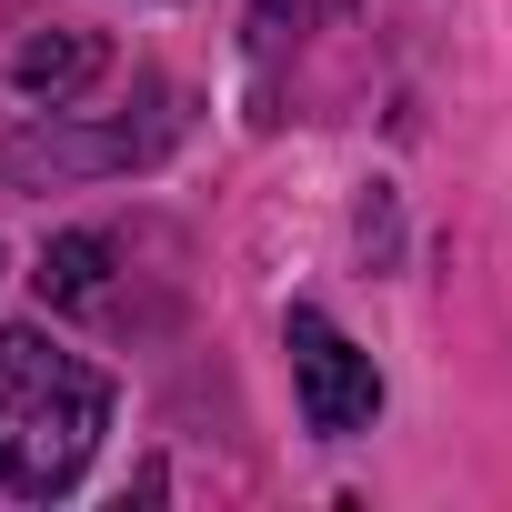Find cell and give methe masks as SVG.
Wrapping results in <instances>:
<instances>
[{"mask_svg":"<svg viewBox=\"0 0 512 512\" xmlns=\"http://www.w3.org/2000/svg\"><path fill=\"white\" fill-rule=\"evenodd\" d=\"M101 432H111V382L81 352H61L21 322L0 332V482L21 502H51L91 472Z\"/></svg>","mask_w":512,"mask_h":512,"instance_id":"6da1fadb","label":"cell"},{"mask_svg":"<svg viewBox=\"0 0 512 512\" xmlns=\"http://www.w3.org/2000/svg\"><path fill=\"white\" fill-rule=\"evenodd\" d=\"M292 382H302V422L312 432H362L372 412H382V372H372V352H352L322 312H292Z\"/></svg>","mask_w":512,"mask_h":512,"instance_id":"7a4b0ae2","label":"cell"},{"mask_svg":"<svg viewBox=\"0 0 512 512\" xmlns=\"http://www.w3.org/2000/svg\"><path fill=\"white\" fill-rule=\"evenodd\" d=\"M101 61H111V41H101V31H41V41H21L11 81H21L31 101H71V91H91V81H101Z\"/></svg>","mask_w":512,"mask_h":512,"instance_id":"3957f363","label":"cell"},{"mask_svg":"<svg viewBox=\"0 0 512 512\" xmlns=\"http://www.w3.org/2000/svg\"><path fill=\"white\" fill-rule=\"evenodd\" d=\"M31 282H41V302H51V312L101 302V282H111V241H101V231H61V241L41 251V272H31Z\"/></svg>","mask_w":512,"mask_h":512,"instance_id":"277c9868","label":"cell"}]
</instances>
